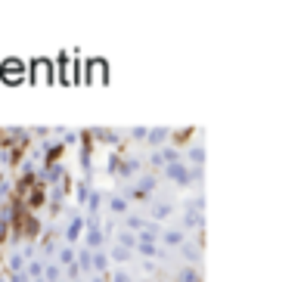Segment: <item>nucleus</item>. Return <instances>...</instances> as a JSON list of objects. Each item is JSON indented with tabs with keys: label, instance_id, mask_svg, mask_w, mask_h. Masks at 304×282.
Segmentation results:
<instances>
[{
	"label": "nucleus",
	"instance_id": "obj_3",
	"mask_svg": "<svg viewBox=\"0 0 304 282\" xmlns=\"http://www.w3.org/2000/svg\"><path fill=\"white\" fill-rule=\"evenodd\" d=\"M168 177L177 180V183H190V170L183 165H171V168H168Z\"/></svg>",
	"mask_w": 304,
	"mask_h": 282
},
{
	"label": "nucleus",
	"instance_id": "obj_11",
	"mask_svg": "<svg viewBox=\"0 0 304 282\" xmlns=\"http://www.w3.org/2000/svg\"><path fill=\"white\" fill-rule=\"evenodd\" d=\"M47 282H62V273H59V267H47Z\"/></svg>",
	"mask_w": 304,
	"mask_h": 282
},
{
	"label": "nucleus",
	"instance_id": "obj_6",
	"mask_svg": "<svg viewBox=\"0 0 304 282\" xmlns=\"http://www.w3.org/2000/svg\"><path fill=\"white\" fill-rule=\"evenodd\" d=\"M81 229H84V220H81V217H75V220H72V226L65 229V239H69V242H75V239L81 236Z\"/></svg>",
	"mask_w": 304,
	"mask_h": 282
},
{
	"label": "nucleus",
	"instance_id": "obj_14",
	"mask_svg": "<svg viewBox=\"0 0 304 282\" xmlns=\"http://www.w3.org/2000/svg\"><path fill=\"white\" fill-rule=\"evenodd\" d=\"M112 282H131V276H128V273H121V270H118L115 276H112Z\"/></svg>",
	"mask_w": 304,
	"mask_h": 282
},
{
	"label": "nucleus",
	"instance_id": "obj_13",
	"mask_svg": "<svg viewBox=\"0 0 304 282\" xmlns=\"http://www.w3.org/2000/svg\"><path fill=\"white\" fill-rule=\"evenodd\" d=\"M190 158H192V161H199V165H202V161H205V152H202V149H192V152H190Z\"/></svg>",
	"mask_w": 304,
	"mask_h": 282
},
{
	"label": "nucleus",
	"instance_id": "obj_17",
	"mask_svg": "<svg viewBox=\"0 0 304 282\" xmlns=\"http://www.w3.org/2000/svg\"><path fill=\"white\" fill-rule=\"evenodd\" d=\"M183 279H187V282H196L199 276H196V273H192V270H183Z\"/></svg>",
	"mask_w": 304,
	"mask_h": 282
},
{
	"label": "nucleus",
	"instance_id": "obj_2",
	"mask_svg": "<svg viewBox=\"0 0 304 282\" xmlns=\"http://www.w3.org/2000/svg\"><path fill=\"white\" fill-rule=\"evenodd\" d=\"M115 242H118V248H133V245H137V236L131 233V229H118V236H115Z\"/></svg>",
	"mask_w": 304,
	"mask_h": 282
},
{
	"label": "nucleus",
	"instance_id": "obj_12",
	"mask_svg": "<svg viewBox=\"0 0 304 282\" xmlns=\"http://www.w3.org/2000/svg\"><path fill=\"white\" fill-rule=\"evenodd\" d=\"M202 224V217L199 214H192V211H190V214H187V226H199Z\"/></svg>",
	"mask_w": 304,
	"mask_h": 282
},
{
	"label": "nucleus",
	"instance_id": "obj_7",
	"mask_svg": "<svg viewBox=\"0 0 304 282\" xmlns=\"http://www.w3.org/2000/svg\"><path fill=\"white\" fill-rule=\"evenodd\" d=\"M109 208H112V214H124V211H128V199H121V195H115V199L109 202Z\"/></svg>",
	"mask_w": 304,
	"mask_h": 282
},
{
	"label": "nucleus",
	"instance_id": "obj_10",
	"mask_svg": "<svg viewBox=\"0 0 304 282\" xmlns=\"http://www.w3.org/2000/svg\"><path fill=\"white\" fill-rule=\"evenodd\" d=\"M128 258H131V251H128V248H118V245L112 248V261H128Z\"/></svg>",
	"mask_w": 304,
	"mask_h": 282
},
{
	"label": "nucleus",
	"instance_id": "obj_18",
	"mask_svg": "<svg viewBox=\"0 0 304 282\" xmlns=\"http://www.w3.org/2000/svg\"><path fill=\"white\" fill-rule=\"evenodd\" d=\"M128 226H131V229H140V226H143V220H137V217H131V220H128Z\"/></svg>",
	"mask_w": 304,
	"mask_h": 282
},
{
	"label": "nucleus",
	"instance_id": "obj_9",
	"mask_svg": "<svg viewBox=\"0 0 304 282\" xmlns=\"http://www.w3.org/2000/svg\"><path fill=\"white\" fill-rule=\"evenodd\" d=\"M59 261H62L65 267H72V263L78 261V258H75V251H72V248H62V251H59Z\"/></svg>",
	"mask_w": 304,
	"mask_h": 282
},
{
	"label": "nucleus",
	"instance_id": "obj_8",
	"mask_svg": "<svg viewBox=\"0 0 304 282\" xmlns=\"http://www.w3.org/2000/svg\"><path fill=\"white\" fill-rule=\"evenodd\" d=\"M168 136V131L165 127H158V131H152V133H146V140H149V146H162V140Z\"/></svg>",
	"mask_w": 304,
	"mask_h": 282
},
{
	"label": "nucleus",
	"instance_id": "obj_15",
	"mask_svg": "<svg viewBox=\"0 0 304 282\" xmlns=\"http://www.w3.org/2000/svg\"><path fill=\"white\" fill-rule=\"evenodd\" d=\"M59 174H62V170L53 168V170H50V174H44V177H47V180H59Z\"/></svg>",
	"mask_w": 304,
	"mask_h": 282
},
{
	"label": "nucleus",
	"instance_id": "obj_4",
	"mask_svg": "<svg viewBox=\"0 0 304 282\" xmlns=\"http://www.w3.org/2000/svg\"><path fill=\"white\" fill-rule=\"evenodd\" d=\"M162 242L171 245V248H177V245H183V233L180 229H168V233H162Z\"/></svg>",
	"mask_w": 304,
	"mask_h": 282
},
{
	"label": "nucleus",
	"instance_id": "obj_16",
	"mask_svg": "<svg viewBox=\"0 0 304 282\" xmlns=\"http://www.w3.org/2000/svg\"><path fill=\"white\" fill-rule=\"evenodd\" d=\"M168 211H171V208H168V205H158V208H155V217H165Z\"/></svg>",
	"mask_w": 304,
	"mask_h": 282
},
{
	"label": "nucleus",
	"instance_id": "obj_1",
	"mask_svg": "<svg viewBox=\"0 0 304 282\" xmlns=\"http://www.w3.org/2000/svg\"><path fill=\"white\" fill-rule=\"evenodd\" d=\"M87 248L90 251H99V248H103V229H99V226H90L87 229Z\"/></svg>",
	"mask_w": 304,
	"mask_h": 282
},
{
	"label": "nucleus",
	"instance_id": "obj_5",
	"mask_svg": "<svg viewBox=\"0 0 304 282\" xmlns=\"http://www.w3.org/2000/svg\"><path fill=\"white\" fill-rule=\"evenodd\" d=\"M90 270H96V273H103V270H109V258L103 251H96L94 258H90Z\"/></svg>",
	"mask_w": 304,
	"mask_h": 282
}]
</instances>
